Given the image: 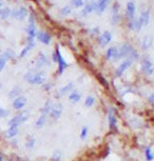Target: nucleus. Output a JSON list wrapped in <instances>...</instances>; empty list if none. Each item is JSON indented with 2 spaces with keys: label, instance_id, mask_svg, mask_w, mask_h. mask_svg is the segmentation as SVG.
<instances>
[{
  "label": "nucleus",
  "instance_id": "33",
  "mask_svg": "<svg viewBox=\"0 0 154 161\" xmlns=\"http://www.w3.org/2000/svg\"><path fill=\"white\" fill-rule=\"evenodd\" d=\"M95 103V97L94 96H88L85 100V107H93Z\"/></svg>",
  "mask_w": 154,
  "mask_h": 161
},
{
  "label": "nucleus",
  "instance_id": "8",
  "mask_svg": "<svg viewBox=\"0 0 154 161\" xmlns=\"http://www.w3.org/2000/svg\"><path fill=\"white\" fill-rule=\"evenodd\" d=\"M62 111H63V105L57 102V103H53L52 105V109L50 111V117L53 118V119H58L60 118L61 114H62Z\"/></svg>",
  "mask_w": 154,
  "mask_h": 161
},
{
  "label": "nucleus",
  "instance_id": "9",
  "mask_svg": "<svg viewBox=\"0 0 154 161\" xmlns=\"http://www.w3.org/2000/svg\"><path fill=\"white\" fill-rule=\"evenodd\" d=\"M108 121H109V127H110V130H115L116 126H117V120H116L115 109H114V107H109Z\"/></svg>",
  "mask_w": 154,
  "mask_h": 161
},
{
  "label": "nucleus",
  "instance_id": "21",
  "mask_svg": "<svg viewBox=\"0 0 154 161\" xmlns=\"http://www.w3.org/2000/svg\"><path fill=\"white\" fill-rule=\"evenodd\" d=\"M33 48H35V41H29L27 45L21 50L20 54H19V58H21V59H22V58L27 57V55L29 54L31 51H32Z\"/></svg>",
  "mask_w": 154,
  "mask_h": 161
},
{
  "label": "nucleus",
  "instance_id": "4",
  "mask_svg": "<svg viewBox=\"0 0 154 161\" xmlns=\"http://www.w3.org/2000/svg\"><path fill=\"white\" fill-rule=\"evenodd\" d=\"M27 39H29V41L35 40V37H36V35H37V31H36L35 19L33 15H30L29 24H27Z\"/></svg>",
  "mask_w": 154,
  "mask_h": 161
},
{
  "label": "nucleus",
  "instance_id": "44",
  "mask_svg": "<svg viewBox=\"0 0 154 161\" xmlns=\"http://www.w3.org/2000/svg\"><path fill=\"white\" fill-rule=\"evenodd\" d=\"M0 161H3V159H2V156L0 155Z\"/></svg>",
  "mask_w": 154,
  "mask_h": 161
},
{
  "label": "nucleus",
  "instance_id": "45",
  "mask_svg": "<svg viewBox=\"0 0 154 161\" xmlns=\"http://www.w3.org/2000/svg\"><path fill=\"white\" fill-rule=\"evenodd\" d=\"M1 88H2V84H1V83H0V90H1Z\"/></svg>",
  "mask_w": 154,
  "mask_h": 161
},
{
  "label": "nucleus",
  "instance_id": "28",
  "mask_svg": "<svg viewBox=\"0 0 154 161\" xmlns=\"http://www.w3.org/2000/svg\"><path fill=\"white\" fill-rule=\"evenodd\" d=\"M20 94H21V88H20V87H14L12 90L10 91V93L7 94V96H9L10 98L15 99V98H17V97L20 96Z\"/></svg>",
  "mask_w": 154,
  "mask_h": 161
},
{
  "label": "nucleus",
  "instance_id": "41",
  "mask_svg": "<svg viewBox=\"0 0 154 161\" xmlns=\"http://www.w3.org/2000/svg\"><path fill=\"white\" fill-rule=\"evenodd\" d=\"M52 60L54 61L55 63H57V55H56V53H55V52L52 54Z\"/></svg>",
  "mask_w": 154,
  "mask_h": 161
},
{
  "label": "nucleus",
  "instance_id": "38",
  "mask_svg": "<svg viewBox=\"0 0 154 161\" xmlns=\"http://www.w3.org/2000/svg\"><path fill=\"white\" fill-rule=\"evenodd\" d=\"M60 159H61L60 151H55L54 154H53V156H52V160L53 161H60Z\"/></svg>",
  "mask_w": 154,
  "mask_h": 161
},
{
  "label": "nucleus",
  "instance_id": "13",
  "mask_svg": "<svg viewBox=\"0 0 154 161\" xmlns=\"http://www.w3.org/2000/svg\"><path fill=\"white\" fill-rule=\"evenodd\" d=\"M111 41H112V34L109 32V31H105L98 38V43L100 46H102V48L106 45H108Z\"/></svg>",
  "mask_w": 154,
  "mask_h": 161
},
{
  "label": "nucleus",
  "instance_id": "24",
  "mask_svg": "<svg viewBox=\"0 0 154 161\" xmlns=\"http://www.w3.org/2000/svg\"><path fill=\"white\" fill-rule=\"evenodd\" d=\"M47 115L40 114V116L37 118V120H36V122H35V127H36V129H37V130L42 129V127L44 126V124H46V122H47Z\"/></svg>",
  "mask_w": 154,
  "mask_h": 161
},
{
  "label": "nucleus",
  "instance_id": "2",
  "mask_svg": "<svg viewBox=\"0 0 154 161\" xmlns=\"http://www.w3.org/2000/svg\"><path fill=\"white\" fill-rule=\"evenodd\" d=\"M134 49L130 43H122L118 48V54H117V60L119 59H126L130 58L131 54L133 53Z\"/></svg>",
  "mask_w": 154,
  "mask_h": 161
},
{
  "label": "nucleus",
  "instance_id": "37",
  "mask_svg": "<svg viewBox=\"0 0 154 161\" xmlns=\"http://www.w3.org/2000/svg\"><path fill=\"white\" fill-rule=\"evenodd\" d=\"M88 132H89L88 127L83 126L82 129V132H80V139H82V140H86V138L88 137Z\"/></svg>",
  "mask_w": 154,
  "mask_h": 161
},
{
  "label": "nucleus",
  "instance_id": "36",
  "mask_svg": "<svg viewBox=\"0 0 154 161\" xmlns=\"http://www.w3.org/2000/svg\"><path fill=\"white\" fill-rule=\"evenodd\" d=\"M72 4L75 7H85V0H72Z\"/></svg>",
  "mask_w": 154,
  "mask_h": 161
},
{
  "label": "nucleus",
  "instance_id": "35",
  "mask_svg": "<svg viewBox=\"0 0 154 161\" xmlns=\"http://www.w3.org/2000/svg\"><path fill=\"white\" fill-rule=\"evenodd\" d=\"M7 58H5L3 55H0V73H1L2 71L4 70V68H5V64H7Z\"/></svg>",
  "mask_w": 154,
  "mask_h": 161
},
{
  "label": "nucleus",
  "instance_id": "17",
  "mask_svg": "<svg viewBox=\"0 0 154 161\" xmlns=\"http://www.w3.org/2000/svg\"><path fill=\"white\" fill-rule=\"evenodd\" d=\"M117 54H118V48L116 46H111L107 50L106 57L109 61H117Z\"/></svg>",
  "mask_w": 154,
  "mask_h": 161
},
{
  "label": "nucleus",
  "instance_id": "29",
  "mask_svg": "<svg viewBox=\"0 0 154 161\" xmlns=\"http://www.w3.org/2000/svg\"><path fill=\"white\" fill-rule=\"evenodd\" d=\"M11 15H12V11H11L10 7H2V9L0 10V18H1V19L9 18Z\"/></svg>",
  "mask_w": 154,
  "mask_h": 161
},
{
  "label": "nucleus",
  "instance_id": "30",
  "mask_svg": "<svg viewBox=\"0 0 154 161\" xmlns=\"http://www.w3.org/2000/svg\"><path fill=\"white\" fill-rule=\"evenodd\" d=\"M145 158L147 161H153L154 159V154L150 146H147V148L145 149Z\"/></svg>",
  "mask_w": 154,
  "mask_h": 161
},
{
  "label": "nucleus",
  "instance_id": "32",
  "mask_svg": "<svg viewBox=\"0 0 154 161\" xmlns=\"http://www.w3.org/2000/svg\"><path fill=\"white\" fill-rule=\"evenodd\" d=\"M59 13L61 16H68L72 13V7L71 5H64V7L60 9Z\"/></svg>",
  "mask_w": 154,
  "mask_h": 161
},
{
  "label": "nucleus",
  "instance_id": "42",
  "mask_svg": "<svg viewBox=\"0 0 154 161\" xmlns=\"http://www.w3.org/2000/svg\"><path fill=\"white\" fill-rule=\"evenodd\" d=\"M98 31H99V29H98V27H95V29H93V30H92V34L96 35L97 33H98Z\"/></svg>",
  "mask_w": 154,
  "mask_h": 161
},
{
  "label": "nucleus",
  "instance_id": "15",
  "mask_svg": "<svg viewBox=\"0 0 154 161\" xmlns=\"http://www.w3.org/2000/svg\"><path fill=\"white\" fill-rule=\"evenodd\" d=\"M36 38L39 42L43 43V44H50L51 43L52 37L49 33L47 32H37V35H36Z\"/></svg>",
  "mask_w": 154,
  "mask_h": 161
},
{
  "label": "nucleus",
  "instance_id": "22",
  "mask_svg": "<svg viewBox=\"0 0 154 161\" xmlns=\"http://www.w3.org/2000/svg\"><path fill=\"white\" fill-rule=\"evenodd\" d=\"M49 64V60H47V57L46 56L42 53H40V54L38 55V58L37 60H36V66H37V69H40L42 68V66Z\"/></svg>",
  "mask_w": 154,
  "mask_h": 161
},
{
  "label": "nucleus",
  "instance_id": "46",
  "mask_svg": "<svg viewBox=\"0 0 154 161\" xmlns=\"http://www.w3.org/2000/svg\"><path fill=\"white\" fill-rule=\"evenodd\" d=\"M0 55H1V53H0Z\"/></svg>",
  "mask_w": 154,
  "mask_h": 161
},
{
  "label": "nucleus",
  "instance_id": "16",
  "mask_svg": "<svg viewBox=\"0 0 154 161\" xmlns=\"http://www.w3.org/2000/svg\"><path fill=\"white\" fill-rule=\"evenodd\" d=\"M128 27L131 31H133V32L138 33V32H141L142 26L141 21H139V19L133 18V19H130V21L128 22Z\"/></svg>",
  "mask_w": 154,
  "mask_h": 161
},
{
  "label": "nucleus",
  "instance_id": "43",
  "mask_svg": "<svg viewBox=\"0 0 154 161\" xmlns=\"http://www.w3.org/2000/svg\"><path fill=\"white\" fill-rule=\"evenodd\" d=\"M2 7H3V1H2V0H0V10L2 9Z\"/></svg>",
  "mask_w": 154,
  "mask_h": 161
},
{
  "label": "nucleus",
  "instance_id": "26",
  "mask_svg": "<svg viewBox=\"0 0 154 161\" xmlns=\"http://www.w3.org/2000/svg\"><path fill=\"white\" fill-rule=\"evenodd\" d=\"M80 99H82V94H80L78 91H72L71 93L69 94V100L73 102V103L79 102Z\"/></svg>",
  "mask_w": 154,
  "mask_h": 161
},
{
  "label": "nucleus",
  "instance_id": "34",
  "mask_svg": "<svg viewBox=\"0 0 154 161\" xmlns=\"http://www.w3.org/2000/svg\"><path fill=\"white\" fill-rule=\"evenodd\" d=\"M35 144H36L35 138L30 137L29 139L27 140V142H26V148L27 149H34V146H35Z\"/></svg>",
  "mask_w": 154,
  "mask_h": 161
},
{
  "label": "nucleus",
  "instance_id": "27",
  "mask_svg": "<svg viewBox=\"0 0 154 161\" xmlns=\"http://www.w3.org/2000/svg\"><path fill=\"white\" fill-rule=\"evenodd\" d=\"M18 133H19L18 126H9V129L5 131V136L11 139V138L16 137L18 135Z\"/></svg>",
  "mask_w": 154,
  "mask_h": 161
},
{
  "label": "nucleus",
  "instance_id": "14",
  "mask_svg": "<svg viewBox=\"0 0 154 161\" xmlns=\"http://www.w3.org/2000/svg\"><path fill=\"white\" fill-rule=\"evenodd\" d=\"M119 3L118 2H114L113 5H112V17L111 20L113 22V24H116L117 22L119 21Z\"/></svg>",
  "mask_w": 154,
  "mask_h": 161
},
{
  "label": "nucleus",
  "instance_id": "18",
  "mask_svg": "<svg viewBox=\"0 0 154 161\" xmlns=\"http://www.w3.org/2000/svg\"><path fill=\"white\" fill-rule=\"evenodd\" d=\"M139 21H141L142 26H146L149 24L150 22V11L148 9L146 10H142L141 12V15H139Z\"/></svg>",
  "mask_w": 154,
  "mask_h": 161
},
{
  "label": "nucleus",
  "instance_id": "7",
  "mask_svg": "<svg viewBox=\"0 0 154 161\" xmlns=\"http://www.w3.org/2000/svg\"><path fill=\"white\" fill-rule=\"evenodd\" d=\"M132 62H133L132 59H130V58H126V59L122 61V62L120 63L118 66H117V69H116V71H115V75H116V76L117 77L122 76V75L124 74L129 68H130L131 64H132Z\"/></svg>",
  "mask_w": 154,
  "mask_h": 161
},
{
  "label": "nucleus",
  "instance_id": "6",
  "mask_svg": "<svg viewBox=\"0 0 154 161\" xmlns=\"http://www.w3.org/2000/svg\"><path fill=\"white\" fill-rule=\"evenodd\" d=\"M142 71L147 76H151L154 74V65L149 58H144L142 61Z\"/></svg>",
  "mask_w": 154,
  "mask_h": 161
},
{
  "label": "nucleus",
  "instance_id": "25",
  "mask_svg": "<svg viewBox=\"0 0 154 161\" xmlns=\"http://www.w3.org/2000/svg\"><path fill=\"white\" fill-rule=\"evenodd\" d=\"M110 3V0H97V10L96 12L97 13H102L105 12L107 7Z\"/></svg>",
  "mask_w": 154,
  "mask_h": 161
},
{
  "label": "nucleus",
  "instance_id": "11",
  "mask_svg": "<svg viewBox=\"0 0 154 161\" xmlns=\"http://www.w3.org/2000/svg\"><path fill=\"white\" fill-rule=\"evenodd\" d=\"M27 10L24 7H20L18 9H15L14 11H12V17L17 19V20H22L27 17Z\"/></svg>",
  "mask_w": 154,
  "mask_h": 161
},
{
  "label": "nucleus",
  "instance_id": "5",
  "mask_svg": "<svg viewBox=\"0 0 154 161\" xmlns=\"http://www.w3.org/2000/svg\"><path fill=\"white\" fill-rule=\"evenodd\" d=\"M55 53H56V55H57L58 74H59V75H62V73L64 72V70H66V69L68 68V63H67V61L64 60V58L62 57V54H61V52H60L59 45H56Z\"/></svg>",
  "mask_w": 154,
  "mask_h": 161
},
{
  "label": "nucleus",
  "instance_id": "40",
  "mask_svg": "<svg viewBox=\"0 0 154 161\" xmlns=\"http://www.w3.org/2000/svg\"><path fill=\"white\" fill-rule=\"evenodd\" d=\"M148 100H149V102H151V103H154V92L149 95V97H148Z\"/></svg>",
  "mask_w": 154,
  "mask_h": 161
},
{
  "label": "nucleus",
  "instance_id": "39",
  "mask_svg": "<svg viewBox=\"0 0 154 161\" xmlns=\"http://www.w3.org/2000/svg\"><path fill=\"white\" fill-rule=\"evenodd\" d=\"M7 114H9V112H7V110H4L3 107H0V119H1V118H4V117H7Z\"/></svg>",
  "mask_w": 154,
  "mask_h": 161
},
{
  "label": "nucleus",
  "instance_id": "1",
  "mask_svg": "<svg viewBox=\"0 0 154 161\" xmlns=\"http://www.w3.org/2000/svg\"><path fill=\"white\" fill-rule=\"evenodd\" d=\"M24 79L32 85H41L47 81V74L43 72H36V73H27L24 75Z\"/></svg>",
  "mask_w": 154,
  "mask_h": 161
},
{
  "label": "nucleus",
  "instance_id": "3",
  "mask_svg": "<svg viewBox=\"0 0 154 161\" xmlns=\"http://www.w3.org/2000/svg\"><path fill=\"white\" fill-rule=\"evenodd\" d=\"M29 112H26V111H23V112L19 113L18 115L14 116V117L11 119L9 121V126H19L21 125L22 123H24L26 121H27V119H29Z\"/></svg>",
  "mask_w": 154,
  "mask_h": 161
},
{
  "label": "nucleus",
  "instance_id": "10",
  "mask_svg": "<svg viewBox=\"0 0 154 161\" xmlns=\"http://www.w3.org/2000/svg\"><path fill=\"white\" fill-rule=\"evenodd\" d=\"M27 99L24 96H19L17 98L13 99V103H12V107L14 110L16 111H19V110H22L24 107L27 105Z\"/></svg>",
  "mask_w": 154,
  "mask_h": 161
},
{
  "label": "nucleus",
  "instance_id": "31",
  "mask_svg": "<svg viewBox=\"0 0 154 161\" xmlns=\"http://www.w3.org/2000/svg\"><path fill=\"white\" fill-rule=\"evenodd\" d=\"M52 105H53L52 102H50V101L46 102V104H44L42 107V109L40 110V113L44 114V115H49L50 111H51V109H52Z\"/></svg>",
  "mask_w": 154,
  "mask_h": 161
},
{
  "label": "nucleus",
  "instance_id": "12",
  "mask_svg": "<svg viewBox=\"0 0 154 161\" xmlns=\"http://www.w3.org/2000/svg\"><path fill=\"white\" fill-rule=\"evenodd\" d=\"M97 10V1H91L89 2V3H87L85 7H82V12H80V15L82 16V17H85L88 14H90L92 12H94V11Z\"/></svg>",
  "mask_w": 154,
  "mask_h": 161
},
{
  "label": "nucleus",
  "instance_id": "19",
  "mask_svg": "<svg viewBox=\"0 0 154 161\" xmlns=\"http://www.w3.org/2000/svg\"><path fill=\"white\" fill-rule=\"evenodd\" d=\"M135 11H136V7L135 3L133 1H129L127 5H126V15L129 19H133L134 16H135Z\"/></svg>",
  "mask_w": 154,
  "mask_h": 161
},
{
  "label": "nucleus",
  "instance_id": "20",
  "mask_svg": "<svg viewBox=\"0 0 154 161\" xmlns=\"http://www.w3.org/2000/svg\"><path fill=\"white\" fill-rule=\"evenodd\" d=\"M73 88H74V82H69L67 83L66 85H63L62 88H59V91L57 92V94H56V96L57 97H61L63 95H66V94H69L71 93V92L73 91Z\"/></svg>",
  "mask_w": 154,
  "mask_h": 161
},
{
  "label": "nucleus",
  "instance_id": "23",
  "mask_svg": "<svg viewBox=\"0 0 154 161\" xmlns=\"http://www.w3.org/2000/svg\"><path fill=\"white\" fill-rule=\"evenodd\" d=\"M152 43H153L152 37L150 35H146L142 40V49L145 50V51L146 50H149L151 48V45H152Z\"/></svg>",
  "mask_w": 154,
  "mask_h": 161
}]
</instances>
